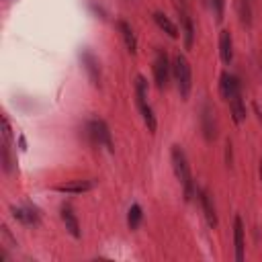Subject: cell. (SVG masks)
I'll use <instances>...</instances> for the list:
<instances>
[{"label": "cell", "mask_w": 262, "mask_h": 262, "mask_svg": "<svg viewBox=\"0 0 262 262\" xmlns=\"http://www.w3.org/2000/svg\"><path fill=\"white\" fill-rule=\"evenodd\" d=\"M170 162H172V170H174L176 180L182 184V190H184L186 201H190L192 194H196V188H194V182H192L188 158H186V154H184V149L180 145H172V149H170Z\"/></svg>", "instance_id": "1"}, {"label": "cell", "mask_w": 262, "mask_h": 262, "mask_svg": "<svg viewBox=\"0 0 262 262\" xmlns=\"http://www.w3.org/2000/svg\"><path fill=\"white\" fill-rule=\"evenodd\" d=\"M84 137L92 147H104L106 151H115V141H113V133L106 125V121L102 119H88L84 123Z\"/></svg>", "instance_id": "2"}, {"label": "cell", "mask_w": 262, "mask_h": 262, "mask_svg": "<svg viewBox=\"0 0 262 262\" xmlns=\"http://www.w3.org/2000/svg\"><path fill=\"white\" fill-rule=\"evenodd\" d=\"M172 78H174V84H176V90H178L180 98L186 100L190 90H192V68H190V61L186 59L184 53H176L174 55Z\"/></svg>", "instance_id": "3"}, {"label": "cell", "mask_w": 262, "mask_h": 262, "mask_svg": "<svg viewBox=\"0 0 262 262\" xmlns=\"http://www.w3.org/2000/svg\"><path fill=\"white\" fill-rule=\"evenodd\" d=\"M133 92H135V104L141 113V119L147 127L149 133H156L158 129V119L154 115V108L149 106L147 102V80L143 76H135V82H133Z\"/></svg>", "instance_id": "4"}, {"label": "cell", "mask_w": 262, "mask_h": 262, "mask_svg": "<svg viewBox=\"0 0 262 262\" xmlns=\"http://www.w3.org/2000/svg\"><path fill=\"white\" fill-rule=\"evenodd\" d=\"M151 72H154V82H156L158 90H166L170 84V78H172V61H170L166 49H162V47L156 49V55L151 61Z\"/></svg>", "instance_id": "5"}, {"label": "cell", "mask_w": 262, "mask_h": 262, "mask_svg": "<svg viewBox=\"0 0 262 262\" xmlns=\"http://www.w3.org/2000/svg\"><path fill=\"white\" fill-rule=\"evenodd\" d=\"M199 127H201V135L205 137V141H215L219 135V123H217V113L215 106L211 102H203L199 108Z\"/></svg>", "instance_id": "6"}, {"label": "cell", "mask_w": 262, "mask_h": 262, "mask_svg": "<svg viewBox=\"0 0 262 262\" xmlns=\"http://www.w3.org/2000/svg\"><path fill=\"white\" fill-rule=\"evenodd\" d=\"M16 158L12 151V129L8 123V117L2 115V170L4 174H10L14 170Z\"/></svg>", "instance_id": "7"}, {"label": "cell", "mask_w": 262, "mask_h": 262, "mask_svg": "<svg viewBox=\"0 0 262 262\" xmlns=\"http://www.w3.org/2000/svg\"><path fill=\"white\" fill-rule=\"evenodd\" d=\"M80 61H82V68L88 76V82L94 86V88H100V82H102V70H100V61L98 57L90 51V49H82L80 53Z\"/></svg>", "instance_id": "8"}, {"label": "cell", "mask_w": 262, "mask_h": 262, "mask_svg": "<svg viewBox=\"0 0 262 262\" xmlns=\"http://www.w3.org/2000/svg\"><path fill=\"white\" fill-rule=\"evenodd\" d=\"M196 199H199V205H201V211L209 223V227H217L219 225V217H217V207H215V201L211 196V192L207 188H196Z\"/></svg>", "instance_id": "9"}, {"label": "cell", "mask_w": 262, "mask_h": 262, "mask_svg": "<svg viewBox=\"0 0 262 262\" xmlns=\"http://www.w3.org/2000/svg\"><path fill=\"white\" fill-rule=\"evenodd\" d=\"M178 18H180V35L184 39V47L190 49L192 43H194V23H192V16L188 12V8L184 6V2H178Z\"/></svg>", "instance_id": "10"}, {"label": "cell", "mask_w": 262, "mask_h": 262, "mask_svg": "<svg viewBox=\"0 0 262 262\" xmlns=\"http://www.w3.org/2000/svg\"><path fill=\"white\" fill-rule=\"evenodd\" d=\"M219 94L225 98V100H231L233 96L242 94V84H239V78L231 72H221L219 76Z\"/></svg>", "instance_id": "11"}, {"label": "cell", "mask_w": 262, "mask_h": 262, "mask_svg": "<svg viewBox=\"0 0 262 262\" xmlns=\"http://www.w3.org/2000/svg\"><path fill=\"white\" fill-rule=\"evenodd\" d=\"M12 217L23 223V225H29V227H37L41 223V211L35 207V205H23V207H12L10 209Z\"/></svg>", "instance_id": "12"}, {"label": "cell", "mask_w": 262, "mask_h": 262, "mask_svg": "<svg viewBox=\"0 0 262 262\" xmlns=\"http://www.w3.org/2000/svg\"><path fill=\"white\" fill-rule=\"evenodd\" d=\"M233 256L235 262H242L246 258V227L239 215L233 217Z\"/></svg>", "instance_id": "13"}, {"label": "cell", "mask_w": 262, "mask_h": 262, "mask_svg": "<svg viewBox=\"0 0 262 262\" xmlns=\"http://www.w3.org/2000/svg\"><path fill=\"white\" fill-rule=\"evenodd\" d=\"M96 184H98L96 178H78V180H68L63 184H57L55 190L57 192H66V194H82V192L92 190Z\"/></svg>", "instance_id": "14"}, {"label": "cell", "mask_w": 262, "mask_h": 262, "mask_svg": "<svg viewBox=\"0 0 262 262\" xmlns=\"http://www.w3.org/2000/svg\"><path fill=\"white\" fill-rule=\"evenodd\" d=\"M59 219H61V223L66 225V231H68L72 237H76V239L82 237L80 219H78V215L74 213V209H72L70 205H61V207H59Z\"/></svg>", "instance_id": "15"}, {"label": "cell", "mask_w": 262, "mask_h": 262, "mask_svg": "<svg viewBox=\"0 0 262 262\" xmlns=\"http://www.w3.org/2000/svg\"><path fill=\"white\" fill-rule=\"evenodd\" d=\"M115 25H117V31H119V35H121V39H123L127 51H129L131 55H135V53H137V35H135V31H133L131 25H129L127 20H123V18H119Z\"/></svg>", "instance_id": "16"}, {"label": "cell", "mask_w": 262, "mask_h": 262, "mask_svg": "<svg viewBox=\"0 0 262 262\" xmlns=\"http://www.w3.org/2000/svg\"><path fill=\"white\" fill-rule=\"evenodd\" d=\"M219 57L223 63H231L233 59V37L227 29L219 31Z\"/></svg>", "instance_id": "17"}, {"label": "cell", "mask_w": 262, "mask_h": 262, "mask_svg": "<svg viewBox=\"0 0 262 262\" xmlns=\"http://www.w3.org/2000/svg\"><path fill=\"white\" fill-rule=\"evenodd\" d=\"M151 18H154V23L158 25V29H160V31H164L170 39H178V37H180L178 27H176V25H174V23H172L164 12H158V10H156V12L151 14Z\"/></svg>", "instance_id": "18"}, {"label": "cell", "mask_w": 262, "mask_h": 262, "mask_svg": "<svg viewBox=\"0 0 262 262\" xmlns=\"http://www.w3.org/2000/svg\"><path fill=\"white\" fill-rule=\"evenodd\" d=\"M227 102H229V115H231L233 123H235V125H242V123L246 121V115H248V108H246V102H244L242 94L233 96V98L227 100Z\"/></svg>", "instance_id": "19"}, {"label": "cell", "mask_w": 262, "mask_h": 262, "mask_svg": "<svg viewBox=\"0 0 262 262\" xmlns=\"http://www.w3.org/2000/svg\"><path fill=\"white\" fill-rule=\"evenodd\" d=\"M235 12L244 27H252V16H254L252 0H235Z\"/></svg>", "instance_id": "20"}, {"label": "cell", "mask_w": 262, "mask_h": 262, "mask_svg": "<svg viewBox=\"0 0 262 262\" xmlns=\"http://www.w3.org/2000/svg\"><path fill=\"white\" fill-rule=\"evenodd\" d=\"M141 219H143V209L137 203H133L129 207V211H127V225H129V229H137L141 225Z\"/></svg>", "instance_id": "21"}, {"label": "cell", "mask_w": 262, "mask_h": 262, "mask_svg": "<svg viewBox=\"0 0 262 262\" xmlns=\"http://www.w3.org/2000/svg\"><path fill=\"white\" fill-rule=\"evenodd\" d=\"M207 6H209V10L213 12L215 20L221 23L223 16H225V0H207Z\"/></svg>", "instance_id": "22"}, {"label": "cell", "mask_w": 262, "mask_h": 262, "mask_svg": "<svg viewBox=\"0 0 262 262\" xmlns=\"http://www.w3.org/2000/svg\"><path fill=\"white\" fill-rule=\"evenodd\" d=\"M258 172H260V180H262V160H260V166H258Z\"/></svg>", "instance_id": "23"}]
</instances>
